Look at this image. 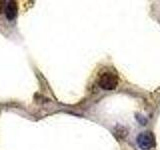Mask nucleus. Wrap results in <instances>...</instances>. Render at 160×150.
Listing matches in <instances>:
<instances>
[{
    "label": "nucleus",
    "mask_w": 160,
    "mask_h": 150,
    "mask_svg": "<svg viewBox=\"0 0 160 150\" xmlns=\"http://www.w3.org/2000/svg\"><path fill=\"white\" fill-rule=\"evenodd\" d=\"M99 86L104 90H113L118 85V77L112 73H103L99 78Z\"/></svg>",
    "instance_id": "nucleus-1"
},
{
    "label": "nucleus",
    "mask_w": 160,
    "mask_h": 150,
    "mask_svg": "<svg viewBox=\"0 0 160 150\" xmlns=\"http://www.w3.org/2000/svg\"><path fill=\"white\" fill-rule=\"evenodd\" d=\"M137 144L142 150H149L155 146V138L151 132L145 131L137 136Z\"/></svg>",
    "instance_id": "nucleus-2"
},
{
    "label": "nucleus",
    "mask_w": 160,
    "mask_h": 150,
    "mask_svg": "<svg viewBox=\"0 0 160 150\" xmlns=\"http://www.w3.org/2000/svg\"><path fill=\"white\" fill-rule=\"evenodd\" d=\"M18 8L17 4L15 1H8L7 4L5 5V15L8 20H13L17 16Z\"/></svg>",
    "instance_id": "nucleus-3"
}]
</instances>
